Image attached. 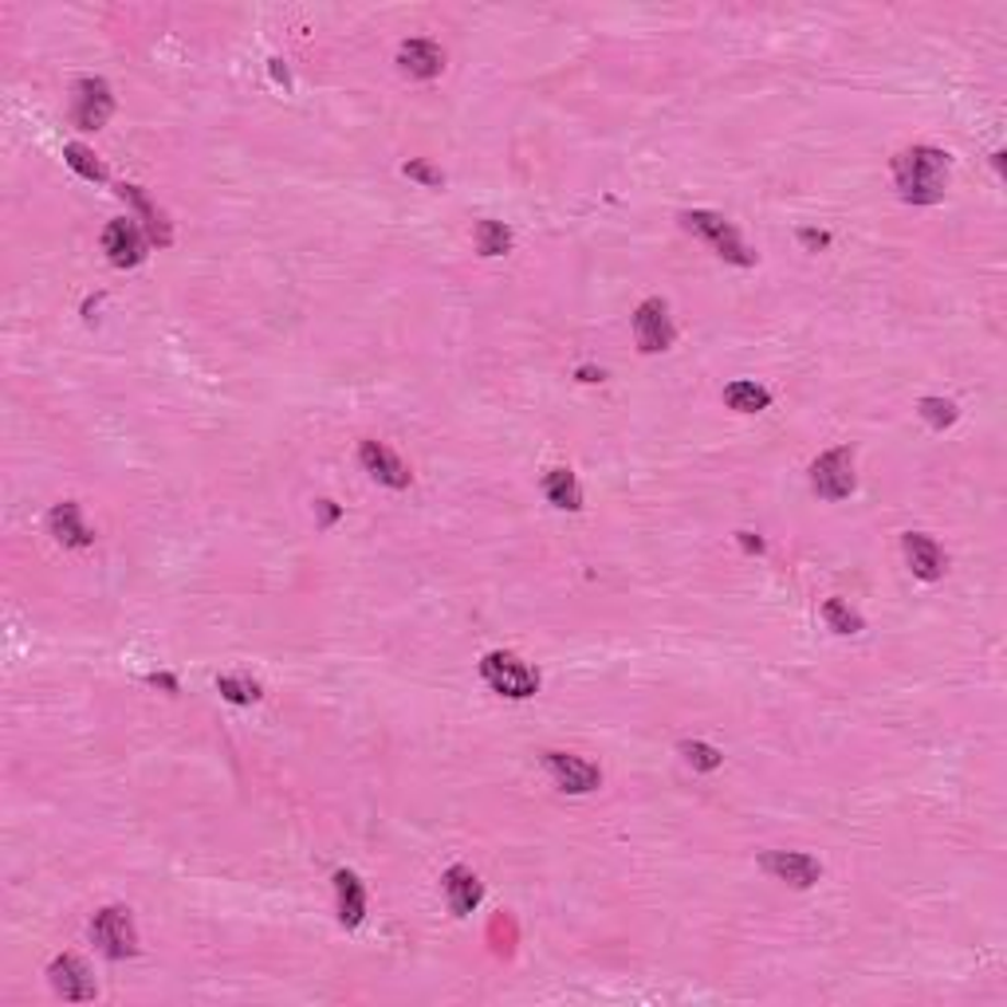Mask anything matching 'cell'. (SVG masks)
<instances>
[{
	"label": "cell",
	"instance_id": "9a60e30c",
	"mask_svg": "<svg viewBox=\"0 0 1007 1007\" xmlns=\"http://www.w3.org/2000/svg\"><path fill=\"white\" fill-rule=\"evenodd\" d=\"M48 528L52 536L59 539L64 547H87L95 543V531L83 524V512H79V504H71V500H64V504H56L48 516Z\"/></svg>",
	"mask_w": 1007,
	"mask_h": 1007
},
{
	"label": "cell",
	"instance_id": "5b68a950",
	"mask_svg": "<svg viewBox=\"0 0 1007 1007\" xmlns=\"http://www.w3.org/2000/svg\"><path fill=\"white\" fill-rule=\"evenodd\" d=\"M633 335H638V346H642L645 355H662V351H670L677 331H673L670 308H665L662 299H645V304H638V311H633Z\"/></svg>",
	"mask_w": 1007,
	"mask_h": 1007
},
{
	"label": "cell",
	"instance_id": "30bf717a",
	"mask_svg": "<svg viewBox=\"0 0 1007 1007\" xmlns=\"http://www.w3.org/2000/svg\"><path fill=\"white\" fill-rule=\"evenodd\" d=\"M48 980L64 999H76V1004L79 999H95V976L79 957H56L48 969Z\"/></svg>",
	"mask_w": 1007,
	"mask_h": 1007
},
{
	"label": "cell",
	"instance_id": "603a6c76",
	"mask_svg": "<svg viewBox=\"0 0 1007 1007\" xmlns=\"http://www.w3.org/2000/svg\"><path fill=\"white\" fill-rule=\"evenodd\" d=\"M823 618H826V626H831L835 633H858V630H862V618L854 615L843 598H826V603H823Z\"/></svg>",
	"mask_w": 1007,
	"mask_h": 1007
},
{
	"label": "cell",
	"instance_id": "9c48e42d",
	"mask_svg": "<svg viewBox=\"0 0 1007 1007\" xmlns=\"http://www.w3.org/2000/svg\"><path fill=\"white\" fill-rule=\"evenodd\" d=\"M103 252L106 260L115 264V268H135V264H142L146 256V240L142 232H138V225L130 221V217H123V221H111L103 232Z\"/></svg>",
	"mask_w": 1007,
	"mask_h": 1007
},
{
	"label": "cell",
	"instance_id": "4fadbf2b",
	"mask_svg": "<svg viewBox=\"0 0 1007 1007\" xmlns=\"http://www.w3.org/2000/svg\"><path fill=\"white\" fill-rule=\"evenodd\" d=\"M398 64H402L405 76L413 79H433L442 76L445 68V52L433 44V39H405L402 48H398Z\"/></svg>",
	"mask_w": 1007,
	"mask_h": 1007
},
{
	"label": "cell",
	"instance_id": "52a82bcc",
	"mask_svg": "<svg viewBox=\"0 0 1007 1007\" xmlns=\"http://www.w3.org/2000/svg\"><path fill=\"white\" fill-rule=\"evenodd\" d=\"M115 115V95L103 79H79L76 83V106H71V118H76L79 130H99L106 126V118Z\"/></svg>",
	"mask_w": 1007,
	"mask_h": 1007
},
{
	"label": "cell",
	"instance_id": "484cf974",
	"mask_svg": "<svg viewBox=\"0 0 1007 1007\" xmlns=\"http://www.w3.org/2000/svg\"><path fill=\"white\" fill-rule=\"evenodd\" d=\"M922 417L932 425V430H945V425L957 422V405L945 402V398H925V402H922Z\"/></svg>",
	"mask_w": 1007,
	"mask_h": 1007
},
{
	"label": "cell",
	"instance_id": "e0dca14e",
	"mask_svg": "<svg viewBox=\"0 0 1007 1007\" xmlns=\"http://www.w3.org/2000/svg\"><path fill=\"white\" fill-rule=\"evenodd\" d=\"M335 890H339V917H343L346 929L363 925V917H366V893H363V882H358V873L339 870L335 873Z\"/></svg>",
	"mask_w": 1007,
	"mask_h": 1007
},
{
	"label": "cell",
	"instance_id": "4316f807",
	"mask_svg": "<svg viewBox=\"0 0 1007 1007\" xmlns=\"http://www.w3.org/2000/svg\"><path fill=\"white\" fill-rule=\"evenodd\" d=\"M405 173H410V178H417V182H425V185H442V173L430 170L425 162H405Z\"/></svg>",
	"mask_w": 1007,
	"mask_h": 1007
},
{
	"label": "cell",
	"instance_id": "44dd1931",
	"mask_svg": "<svg viewBox=\"0 0 1007 1007\" xmlns=\"http://www.w3.org/2000/svg\"><path fill=\"white\" fill-rule=\"evenodd\" d=\"M64 158H68V165L71 170L79 173V178H87V182H106V170H103V162H99L87 146H79V142H68L64 146Z\"/></svg>",
	"mask_w": 1007,
	"mask_h": 1007
},
{
	"label": "cell",
	"instance_id": "d6986e66",
	"mask_svg": "<svg viewBox=\"0 0 1007 1007\" xmlns=\"http://www.w3.org/2000/svg\"><path fill=\"white\" fill-rule=\"evenodd\" d=\"M724 402L740 413H759L771 405V393L756 382H732V386H724Z\"/></svg>",
	"mask_w": 1007,
	"mask_h": 1007
},
{
	"label": "cell",
	"instance_id": "ba28073f",
	"mask_svg": "<svg viewBox=\"0 0 1007 1007\" xmlns=\"http://www.w3.org/2000/svg\"><path fill=\"white\" fill-rule=\"evenodd\" d=\"M543 764H547V771L556 776V783L563 787V791H575V796L595 791V787L603 783V771H598L591 759L571 756V752H543Z\"/></svg>",
	"mask_w": 1007,
	"mask_h": 1007
},
{
	"label": "cell",
	"instance_id": "83f0119b",
	"mask_svg": "<svg viewBox=\"0 0 1007 1007\" xmlns=\"http://www.w3.org/2000/svg\"><path fill=\"white\" fill-rule=\"evenodd\" d=\"M826 240H831L826 232H815V229H806V232H803V244H811V249H823Z\"/></svg>",
	"mask_w": 1007,
	"mask_h": 1007
},
{
	"label": "cell",
	"instance_id": "7c38bea8",
	"mask_svg": "<svg viewBox=\"0 0 1007 1007\" xmlns=\"http://www.w3.org/2000/svg\"><path fill=\"white\" fill-rule=\"evenodd\" d=\"M358 461H363V469L370 472L378 484H386V489H410V469H405L382 442L358 445Z\"/></svg>",
	"mask_w": 1007,
	"mask_h": 1007
},
{
	"label": "cell",
	"instance_id": "277c9868",
	"mask_svg": "<svg viewBox=\"0 0 1007 1007\" xmlns=\"http://www.w3.org/2000/svg\"><path fill=\"white\" fill-rule=\"evenodd\" d=\"M91 940H95V949L103 952L106 960L135 957L138 932H135V922H130V909H123V905H106V909H99L95 922H91Z\"/></svg>",
	"mask_w": 1007,
	"mask_h": 1007
},
{
	"label": "cell",
	"instance_id": "2e32d148",
	"mask_svg": "<svg viewBox=\"0 0 1007 1007\" xmlns=\"http://www.w3.org/2000/svg\"><path fill=\"white\" fill-rule=\"evenodd\" d=\"M442 882H445V897H449V905H453V913H457V917L472 913L480 905V897H484V890H480V882H477V873L465 870V866H449Z\"/></svg>",
	"mask_w": 1007,
	"mask_h": 1007
},
{
	"label": "cell",
	"instance_id": "6da1fadb",
	"mask_svg": "<svg viewBox=\"0 0 1007 1007\" xmlns=\"http://www.w3.org/2000/svg\"><path fill=\"white\" fill-rule=\"evenodd\" d=\"M893 182L909 205H937L949 185V155L937 146H909L893 158Z\"/></svg>",
	"mask_w": 1007,
	"mask_h": 1007
},
{
	"label": "cell",
	"instance_id": "ffe728a7",
	"mask_svg": "<svg viewBox=\"0 0 1007 1007\" xmlns=\"http://www.w3.org/2000/svg\"><path fill=\"white\" fill-rule=\"evenodd\" d=\"M477 249L480 256H504L512 249V232L500 221H480L477 225Z\"/></svg>",
	"mask_w": 1007,
	"mask_h": 1007
},
{
	"label": "cell",
	"instance_id": "7402d4cb",
	"mask_svg": "<svg viewBox=\"0 0 1007 1007\" xmlns=\"http://www.w3.org/2000/svg\"><path fill=\"white\" fill-rule=\"evenodd\" d=\"M217 689H221V697L232 700V705H252V700H260V685L252 682V677H240V673H225L221 682H217Z\"/></svg>",
	"mask_w": 1007,
	"mask_h": 1007
},
{
	"label": "cell",
	"instance_id": "cb8c5ba5",
	"mask_svg": "<svg viewBox=\"0 0 1007 1007\" xmlns=\"http://www.w3.org/2000/svg\"><path fill=\"white\" fill-rule=\"evenodd\" d=\"M123 197H130V202H135V209L142 213L146 221H150V237H155L158 244H170V229H165V221L155 213V205L142 197V190H138V185H123Z\"/></svg>",
	"mask_w": 1007,
	"mask_h": 1007
},
{
	"label": "cell",
	"instance_id": "ac0fdd59",
	"mask_svg": "<svg viewBox=\"0 0 1007 1007\" xmlns=\"http://www.w3.org/2000/svg\"><path fill=\"white\" fill-rule=\"evenodd\" d=\"M543 492H547V500H551L556 508H567V512L583 508V489H579V480H575V472H571V469H547Z\"/></svg>",
	"mask_w": 1007,
	"mask_h": 1007
},
{
	"label": "cell",
	"instance_id": "5bb4252c",
	"mask_svg": "<svg viewBox=\"0 0 1007 1007\" xmlns=\"http://www.w3.org/2000/svg\"><path fill=\"white\" fill-rule=\"evenodd\" d=\"M905 547V559H909L913 575L917 579H940L945 575V551L937 547V539L932 536H922V531H909V536L902 539Z\"/></svg>",
	"mask_w": 1007,
	"mask_h": 1007
},
{
	"label": "cell",
	"instance_id": "7a4b0ae2",
	"mask_svg": "<svg viewBox=\"0 0 1007 1007\" xmlns=\"http://www.w3.org/2000/svg\"><path fill=\"white\" fill-rule=\"evenodd\" d=\"M480 677L489 682L492 693L512 697V700H528V697H536V689H539L536 670H531L524 657H516V653H508V650H492L489 657L480 662Z\"/></svg>",
	"mask_w": 1007,
	"mask_h": 1007
},
{
	"label": "cell",
	"instance_id": "8fae6325",
	"mask_svg": "<svg viewBox=\"0 0 1007 1007\" xmlns=\"http://www.w3.org/2000/svg\"><path fill=\"white\" fill-rule=\"evenodd\" d=\"M764 870L776 873L779 882L799 885V890H806V885H815L819 878H823V866H819L811 854H799V850H771V854H764Z\"/></svg>",
	"mask_w": 1007,
	"mask_h": 1007
},
{
	"label": "cell",
	"instance_id": "3957f363",
	"mask_svg": "<svg viewBox=\"0 0 1007 1007\" xmlns=\"http://www.w3.org/2000/svg\"><path fill=\"white\" fill-rule=\"evenodd\" d=\"M682 225L689 232H697V237H705L712 244V249L720 252V256L729 260V264H740V268H748V264H756V252L740 240V232L732 229L720 213H709V209H693V213H682Z\"/></svg>",
	"mask_w": 1007,
	"mask_h": 1007
},
{
	"label": "cell",
	"instance_id": "8992f818",
	"mask_svg": "<svg viewBox=\"0 0 1007 1007\" xmlns=\"http://www.w3.org/2000/svg\"><path fill=\"white\" fill-rule=\"evenodd\" d=\"M811 484L823 500H846L854 492V457L850 449H831L811 465Z\"/></svg>",
	"mask_w": 1007,
	"mask_h": 1007
},
{
	"label": "cell",
	"instance_id": "d4e9b609",
	"mask_svg": "<svg viewBox=\"0 0 1007 1007\" xmlns=\"http://www.w3.org/2000/svg\"><path fill=\"white\" fill-rule=\"evenodd\" d=\"M682 756L689 759L693 768H700V771L720 768V752L712 748V744H700V740H685V744H682Z\"/></svg>",
	"mask_w": 1007,
	"mask_h": 1007
}]
</instances>
